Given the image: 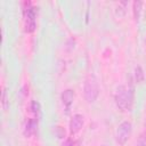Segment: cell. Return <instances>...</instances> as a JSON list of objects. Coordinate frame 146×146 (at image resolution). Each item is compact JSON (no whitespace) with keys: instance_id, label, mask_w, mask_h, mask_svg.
I'll return each instance as SVG.
<instances>
[{"instance_id":"2","label":"cell","mask_w":146,"mask_h":146,"mask_svg":"<svg viewBox=\"0 0 146 146\" xmlns=\"http://www.w3.org/2000/svg\"><path fill=\"white\" fill-rule=\"evenodd\" d=\"M84 98L88 103H94L96 100V98L98 97L99 94V88H98V83L97 80L95 79L94 75H89L84 82Z\"/></svg>"},{"instance_id":"6","label":"cell","mask_w":146,"mask_h":146,"mask_svg":"<svg viewBox=\"0 0 146 146\" xmlns=\"http://www.w3.org/2000/svg\"><path fill=\"white\" fill-rule=\"evenodd\" d=\"M73 99H74V92H73V90L66 89L65 91H63V94H62V102H63V104L65 105L67 112H68V110H70L71 104L73 103Z\"/></svg>"},{"instance_id":"3","label":"cell","mask_w":146,"mask_h":146,"mask_svg":"<svg viewBox=\"0 0 146 146\" xmlns=\"http://www.w3.org/2000/svg\"><path fill=\"white\" fill-rule=\"evenodd\" d=\"M131 130H132V125H131V122H129V121H123L117 127L116 141L119 145H124L128 141V139L131 135Z\"/></svg>"},{"instance_id":"1","label":"cell","mask_w":146,"mask_h":146,"mask_svg":"<svg viewBox=\"0 0 146 146\" xmlns=\"http://www.w3.org/2000/svg\"><path fill=\"white\" fill-rule=\"evenodd\" d=\"M115 103L121 111H130L133 103V91L132 88H127L125 86H119L115 91Z\"/></svg>"},{"instance_id":"13","label":"cell","mask_w":146,"mask_h":146,"mask_svg":"<svg viewBox=\"0 0 146 146\" xmlns=\"http://www.w3.org/2000/svg\"><path fill=\"white\" fill-rule=\"evenodd\" d=\"M70 144H71V140H67L65 144H63V146H70Z\"/></svg>"},{"instance_id":"7","label":"cell","mask_w":146,"mask_h":146,"mask_svg":"<svg viewBox=\"0 0 146 146\" xmlns=\"http://www.w3.org/2000/svg\"><path fill=\"white\" fill-rule=\"evenodd\" d=\"M36 127H38V121L35 119H29L26 124H25V128H24V135L25 137H31L35 130H36Z\"/></svg>"},{"instance_id":"11","label":"cell","mask_w":146,"mask_h":146,"mask_svg":"<svg viewBox=\"0 0 146 146\" xmlns=\"http://www.w3.org/2000/svg\"><path fill=\"white\" fill-rule=\"evenodd\" d=\"M136 146H146V132H144L143 135H140V137L137 140Z\"/></svg>"},{"instance_id":"9","label":"cell","mask_w":146,"mask_h":146,"mask_svg":"<svg viewBox=\"0 0 146 146\" xmlns=\"http://www.w3.org/2000/svg\"><path fill=\"white\" fill-rule=\"evenodd\" d=\"M144 78H145V75H144V71H143L141 66H137L135 68V79H136V82H138V83L143 82L144 81Z\"/></svg>"},{"instance_id":"8","label":"cell","mask_w":146,"mask_h":146,"mask_svg":"<svg viewBox=\"0 0 146 146\" xmlns=\"http://www.w3.org/2000/svg\"><path fill=\"white\" fill-rule=\"evenodd\" d=\"M140 11H141V1H139V0L133 1V17H135L136 22L139 21Z\"/></svg>"},{"instance_id":"5","label":"cell","mask_w":146,"mask_h":146,"mask_svg":"<svg viewBox=\"0 0 146 146\" xmlns=\"http://www.w3.org/2000/svg\"><path fill=\"white\" fill-rule=\"evenodd\" d=\"M83 116L81 114H74L70 121V131L71 133H76L81 130L82 125H83Z\"/></svg>"},{"instance_id":"12","label":"cell","mask_w":146,"mask_h":146,"mask_svg":"<svg viewBox=\"0 0 146 146\" xmlns=\"http://www.w3.org/2000/svg\"><path fill=\"white\" fill-rule=\"evenodd\" d=\"M1 103H2V107H3V110H6L7 106H8V102H7V92H6V89H5V88H3V90H2Z\"/></svg>"},{"instance_id":"14","label":"cell","mask_w":146,"mask_h":146,"mask_svg":"<svg viewBox=\"0 0 146 146\" xmlns=\"http://www.w3.org/2000/svg\"><path fill=\"white\" fill-rule=\"evenodd\" d=\"M103 146H106V145H103Z\"/></svg>"},{"instance_id":"10","label":"cell","mask_w":146,"mask_h":146,"mask_svg":"<svg viewBox=\"0 0 146 146\" xmlns=\"http://www.w3.org/2000/svg\"><path fill=\"white\" fill-rule=\"evenodd\" d=\"M31 110H32V112H33L35 115H38V114L40 113V110H41L40 104H39L36 100H33V102L31 103Z\"/></svg>"},{"instance_id":"4","label":"cell","mask_w":146,"mask_h":146,"mask_svg":"<svg viewBox=\"0 0 146 146\" xmlns=\"http://www.w3.org/2000/svg\"><path fill=\"white\" fill-rule=\"evenodd\" d=\"M35 16L36 10L32 6H27V8L24 10V17H25V31L31 33L35 30Z\"/></svg>"}]
</instances>
